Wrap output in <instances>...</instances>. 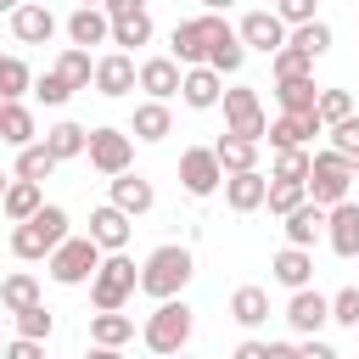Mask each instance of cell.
<instances>
[{"label":"cell","mask_w":359,"mask_h":359,"mask_svg":"<svg viewBox=\"0 0 359 359\" xmlns=\"http://www.w3.org/2000/svg\"><path fill=\"white\" fill-rule=\"evenodd\" d=\"M180 95H185V107H196V112H208V107H219V101H224V90H219V73H213V67H191Z\"/></svg>","instance_id":"obj_23"},{"label":"cell","mask_w":359,"mask_h":359,"mask_svg":"<svg viewBox=\"0 0 359 359\" xmlns=\"http://www.w3.org/2000/svg\"><path fill=\"white\" fill-rule=\"evenodd\" d=\"M331 224V213L320 202H303L297 213H286V247H314V236Z\"/></svg>","instance_id":"obj_22"},{"label":"cell","mask_w":359,"mask_h":359,"mask_svg":"<svg viewBox=\"0 0 359 359\" xmlns=\"http://www.w3.org/2000/svg\"><path fill=\"white\" fill-rule=\"evenodd\" d=\"M50 34H56V17H50L45 6H34V0H28V6H17V11H11V39H22V45H45Z\"/></svg>","instance_id":"obj_17"},{"label":"cell","mask_w":359,"mask_h":359,"mask_svg":"<svg viewBox=\"0 0 359 359\" xmlns=\"http://www.w3.org/2000/svg\"><path fill=\"white\" fill-rule=\"evenodd\" d=\"M0 140L17 146V151L34 140V112H28L22 101H6V107H0Z\"/></svg>","instance_id":"obj_27"},{"label":"cell","mask_w":359,"mask_h":359,"mask_svg":"<svg viewBox=\"0 0 359 359\" xmlns=\"http://www.w3.org/2000/svg\"><path fill=\"white\" fill-rule=\"evenodd\" d=\"M331 320H337V325H359V286H342V292L331 297Z\"/></svg>","instance_id":"obj_45"},{"label":"cell","mask_w":359,"mask_h":359,"mask_svg":"<svg viewBox=\"0 0 359 359\" xmlns=\"http://www.w3.org/2000/svg\"><path fill=\"white\" fill-rule=\"evenodd\" d=\"M22 90H28V67H22V56H6V62H0V95L17 101Z\"/></svg>","instance_id":"obj_44"},{"label":"cell","mask_w":359,"mask_h":359,"mask_svg":"<svg viewBox=\"0 0 359 359\" xmlns=\"http://www.w3.org/2000/svg\"><path fill=\"white\" fill-rule=\"evenodd\" d=\"M0 303H6L11 314L34 309V303H39V280H34V275H6V286H0Z\"/></svg>","instance_id":"obj_34"},{"label":"cell","mask_w":359,"mask_h":359,"mask_svg":"<svg viewBox=\"0 0 359 359\" xmlns=\"http://www.w3.org/2000/svg\"><path fill=\"white\" fill-rule=\"evenodd\" d=\"M320 118H325V129L348 123V118H353V95H348V90H320Z\"/></svg>","instance_id":"obj_40"},{"label":"cell","mask_w":359,"mask_h":359,"mask_svg":"<svg viewBox=\"0 0 359 359\" xmlns=\"http://www.w3.org/2000/svg\"><path fill=\"white\" fill-rule=\"evenodd\" d=\"M67 39L84 50V45H101V39H112V17L101 11V6H79L73 17H67Z\"/></svg>","instance_id":"obj_18"},{"label":"cell","mask_w":359,"mask_h":359,"mask_svg":"<svg viewBox=\"0 0 359 359\" xmlns=\"http://www.w3.org/2000/svg\"><path fill=\"white\" fill-rule=\"evenodd\" d=\"M50 325H56V320L45 314V303H34V309H22V314H17V337H28V342H45V337H50Z\"/></svg>","instance_id":"obj_42"},{"label":"cell","mask_w":359,"mask_h":359,"mask_svg":"<svg viewBox=\"0 0 359 359\" xmlns=\"http://www.w3.org/2000/svg\"><path fill=\"white\" fill-rule=\"evenodd\" d=\"M168 129H174V118H168L163 101H140L135 107V140H163Z\"/></svg>","instance_id":"obj_31"},{"label":"cell","mask_w":359,"mask_h":359,"mask_svg":"<svg viewBox=\"0 0 359 359\" xmlns=\"http://www.w3.org/2000/svg\"><path fill=\"white\" fill-rule=\"evenodd\" d=\"M185 280H191V247H157L146 264H140V292L146 297H157V303H174L180 292H185Z\"/></svg>","instance_id":"obj_1"},{"label":"cell","mask_w":359,"mask_h":359,"mask_svg":"<svg viewBox=\"0 0 359 359\" xmlns=\"http://www.w3.org/2000/svg\"><path fill=\"white\" fill-rule=\"evenodd\" d=\"M213 151H219L224 174H252V168H258V140H241V135H230V129H224V140H219Z\"/></svg>","instance_id":"obj_24"},{"label":"cell","mask_w":359,"mask_h":359,"mask_svg":"<svg viewBox=\"0 0 359 359\" xmlns=\"http://www.w3.org/2000/svg\"><path fill=\"white\" fill-rule=\"evenodd\" d=\"M39 208H45V202H39V185H34V180H11V191H6V219L28 224Z\"/></svg>","instance_id":"obj_32"},{"label":"cell","mask_w":359,"mask_h":359,"mask_svg":"<svg viewBox=\"0 0 359 359\" xmlns=\"http://www.w3.org/2000/svg\"><path fill=\"white\" fill-rule=\"evenodd\" d=\"M56 73H62V79H67L73 90H84V84L95 79V67H90V50H79V45H73V50H62V62H56Z\"/></svg>","instance_id":"obj_38"},{"label":"cell","mask_w":359,"mask_h":359,"mask_svg":"<svg viewBox=\"0 0 359 359\" xmlns=\"http://www.w3.org/2000/svg\"><path fill=\"white\" fill-rule=\"evenodd\" d=\"M331 151H342L348 163L359 157V118H348V123H337V129H331Z\"/></svg>","instance_id":"obj_46"},{"label":"cell","mask_w":359,"mask_h":359,"mask_svg":"<svg viewBox=\"0 0 359 359\" xmlns=\"http://www.w3.org/2000/svg\"><path fill=\"white\" fill-rule=\"evenodd\" d=\"M303 202H309V185H292V180H275V185H269V213L286 219V213H297Z\"/></svg>","instance_id":"obj_39"},{"label":"cell","mask_w":359,"mask_h":359,"mask_svg":"<svg viewBox=\"0 0 359 359\" xmlns=\"http://www.w3.org/2000/svg\"><path fill=\"white\" fill-rule=\"evenodd\" d=\"M353 174H359V157H353Z\"/></svg>","instance_id":"obj_57"},{"label":"cell","mask_w":359,"mask_h":359,"mask_svg":"<svg viewBox=\"0 0 359 359\" xmlns=\"http://www.w3.org/2000/svg\"><path fill=\"white\" fill-rule=\"evenodd\" d=\"M90 337H95V348H118V342H129V337H135V320H129V314H118V309H101V314L90 320Z\"/></svg>","instance_id":"obj_29"},{"label":"cell","mask_w":359,"mask_h":359,"mask_svg":"<svg viewBox=\"0 0 359 359\" xmlns=\"http://www.w3.org/2000/svg\"><path fill=\"white\" fill-rule=\"evenodd\" d=\"M112 202H118V208L135 219V213H146L157 196H151V185H146L140 174H118V180H112Z\"/></svg>","instance_id":"obj_28"},{"label":"cell","mask_w":359,"mask_h":359,"mask_svg":"<svg viewBox=\"0 0 359 359\" xmlns=\"http://www.w3.org/2000/svg\"><path fill=\"white\" fill-rule=\"evenodd\" d=\"M84 6H101V0H84Z\"/></svg>","instance_id":"obj_56"},{"label":"cell","mask_w":359,"mask_h":359,"mask_svg":"<svg viewBox=\"0 0 359 359\" xmlns=\"http://www.w3.org/2000/svg\"><path fill=\"white\" fill-rule=\"evenodd\" d=\"M140 286V275H135V264L123 258V252H112L107 264H101V275L90 280V303L95 309H123V297Z\"/></svg>","instance_id":"obj_7"},{"label":"cell","mask_w":359,"mask_h":359,"mask_svg":"<svg viewBox=\"0 0 359 359\" xmlns=\"http://www.w3.org/2000/svg\"><path fill=\"white\" fill-rule=\"evenodd\" d=\"M62 241H67V213L62 208H39L28 224L11 230V252L17 258H50Z\"/></svg>","instance_id":"obj_3"},{"label":"cell","mask_w":359,"mask_h":359,"mask_svg":"<svg viewBox=\"0 0 359 359\" xmlns=\"http://www.w3.org/2000/svg\"><path fill=\"white\" fill-rule=\"evenodd\" d=\"M236 359H269V342H241Z\"/></svg>","instance_id":"obj_51"},{"label":"cell","mask_w":359,"mask_h":359,"mask_svg":"<svg viewBox=\"0 0 359 359\" xmlns=\"http://www.w3.org/2000/svg\"><path fill=\"white\" fill-rule=\"evenodd\" d=\"M50 168H56V157H50V146H45V140H39V146H22V151H17V180H34V185H39V180H45Z\"/></svg>","instance_id":"obj_35"},{"label":"cell","mask_w":359,"mask_h":359,"mask_svg":"<svg viewBox=\"0 0 359 359\" xmlns=\"http://www.w3.org/2000/svg\"><path fill=\"white\" fill-rule=\"evenodd\" d=\"M230 314H236V325H264L269 320V292L264 286H236V297H230Z\"/></svg>","instance_id":"obj_25"},{"label":"cell","mask_w":359,"mask_h":359,"mask_svg":"<svg viewBox=\"0 0 359 359\" xmlns=\"http://www.w3.org/2000/svg\"><path fill=\"white\" fill-rule=\"evenodd\" d=\"M353 180H359V174H353V163H348L342 151H320V157H314V174H309V196H314L320 208H342Z\"/></svg>","instance_id":"obj_6"},{"label":"cell","mask_w":359,"mask_h":359,"mask_svg":"<svg viewBox=\"0 0 359 359\" xmlns=\"http://www.w3.org/2000/svg\"><path fill=\"white\" fill-rule=\"evenodd\" d=\"M107 17H123V11H140V0H101Z\"/></svg>","instance_id":"obj_52"},{"label":"cell","mask_w":359,"mask_h":359,"mask_svg":"<svg viewBox=\"0 0 359 359\" xmlns=\"http://www.w3.org/2000/svg\"><path fill=\"white\" fill-rule=\"evenodd\" d=\"M224 123H230V135H241V140H269L264 107H258V95H252L247 84L224 90Z\"/></svg>","instance_id":"obj_8"},{"label":"cell","mask_w":359,"mask_h":359,"mask_svg":"<svg viewBox=\"0 0 359 359\" xmlns=\"http://www.w3.org/2000/svg\"><path fill=\"white\" fill-rule=\"evenodd\" d=\"M297 359H342V353H337V348H325V342H314V337H309V342H303V348H297Z\"/></svg>","instance_id":"obj_50"},{"label":"cell","mask_w":359,"mask_h":359,"mask_svg":"<svg viewBox=\"0 0 359 359\" xmlns=\"http://www.w3.org/2000/svg\"><path fill=\"white\" fill-rule=\"evenodd\" d=\"M185 342H191V309L180 297L174 303H157V314L146 320V348L157 359H174V353H185Z\"/></svg>","instance_id":"obj_5"},{"label":"cell","mask_w":359,"mask_h":359,"mask_svg":"<svg viewBox=\"0 0 359 359\" xmlns=\"http://www.w3.org/2000/svg\"><path fill=\"white\" fill-rule=\"evenodd\" d=\"M129 157H135V146H129V135L123 129H90V163L101 168V174H129Z\"/></svg>","instance_id":"obj_11"},{"label":"cell","mask_w":359,"mask_h":359,"mask_svg":"<svg viewBox=\"0 0 359 359\" xmlns=\"http://www.w3.org/2000/svg\"><path fill=\"white\" fill-rule=\"evenodd\" d=\"M325 320H331V297H320V292H292V303H286V325H292V331L314 337Z\"/></svg>","instance_id":"obj_15"},{"label":"cell","mask_w":359,"mask_h":359,"mask_svg":"<svg viewBox=\"0 0 359 359\" xmlns=\"http://www.w3.org/2000/svg\"><path fill=\"white\" fill-rule=\"evenodd\" d=\"M6 359H45V353H39V342H28V337H17V342L6 348Z\"/></svg>","instance_id":"obj_49"},{"label":"cell","mask_w":359,"mask_h":359,"mask_svg":"<svg viewBox=\"0 0 359 359\" xmlns=\"http://www.w3.org/2000/svg\"><path fill=\"white\" fill-rule=\"evenodd\" d=\"M45 146H50L56 163H67V157L90 151V129H79V123H56V129H45Z\"/></svg>","instance_id":"obj_30"},{"label":"cell","mask_w":359,"mask_h":359,"mask_svg":"<svg viewBox=\"0 0 359 359\" xmlns=\"http://www.w3.org/2000/svg\"><path fill=\"white\" fill-rule=\"evenodd\" d=\"M90 359H123L118 348H90Z\"/></svg>","instance_id":"obj_54"},{"label":"cell","mask_w":359,"mask_h":359,"mask_svg":"<svg viewBox=\"0 0 359 359\" xmlns=\"http://www.w3.org/2000/svg\"><path fill=\"white\" fill-rule=\"evenodd\" d=\"M241 56H247V45H241V34L230 28L219 45H213V56H208V67L213 73H241Z\"/></svg>","instance_id":"obj_36"},{"label":"cell","mask_w":359,"mask_h":359,"mask_svg":"<svg viewBox=\"0 0 359 359\" xmlns=\"http://www.w3.org/2000/svg\"><path fill=\"white\" fill-rule=\"evenodd\" d=\"M309 50H297V45H286V50H275V84L280 79H309Z\"/></svg>","instance_id":"obj_41"},{"label":"cell","mask_w":359,"mask_h":359,"mask_svg":"<svg viewBox=\"0 0 359 359\" xmlns=\"http://www.w3.org/2000/svg\"><path fill=\"white\" fill-rule=\"evenodd\" d=\"M325 236H331V252H337V258H359V208H353V202L331 208Z\"/></svg>","instance_id":"obj_21"},{"label":"cell","mask_w":359,"mask_h":359,"mask_svg":"<svg viewBox=\"0 0 359 359\" xmlns=\"http://www.w3.org/2000/svg\"><path fill=\"white\" fill-rule=\"evenodd\" d=\"M146 39H151V17H146V6L112 17V45H146Z\"/></svg>","instance_id":"obj_33"},{"label":"cell","mask_w":359,"mask_h":359,"mask_svg":"<svg viewBox=\"0 0 359 359\" xmlns=\"http://www.w3.org/2000/svg\"><path fill=\"white\" fill-rule=\"evenodd\" d=\"M269 275H275L280 286H292V292H309V280H314V258H309V247H280L275 264H269Z\"/></svg>","instance_id":"obj_16"},{"label":"cell","mask_w":359,"mask_h":359,"mask_svg":"<svg viewBox=\"0 0 359 359\" xmlns=\"http://www.w3.org/2000/svg\"><path fill=\"white\" fill-rule=\"evenodd\" d=\"M174 359H185V353H174Z\"/></svg>","instance_id":"obj_58"},{"label":"cell","mask_w":359,"mask_h":359,"mask_svg":"<svg viewBox=\"0 0 359 359\" xmlns=\"http://www.w3.org/2000/svg\"><path fill=\"white\" fill-rule=\"evenodd\" d=\"M236 34H241V45H247V50H264V56H275V50H286V45H292V39H286V22H280L275 11H247Z\"/></svg>","instance_id":"obj_10"},{"label":"cell","mask_w":359,"mask_h":359,"mask_svg":"<svg viewBox=\"0 0 359 359\" xmlns=\"http://www.w3.org/2000/svg\"><path fill=\"white\" fill-rule=\"evenodd\" d=\"M67 95H73V84H67L62 73H45V79H39V101H45V107H62Z\"/></svg>","instance_id":"obj_48"},{"label":"cell","mask_w":359,"mask_h":359,"mask_svg":"<svg viewBox=\"0 0 359 359\" xmlns=\"http://www.w3.org/2000/svg\"><path fill=\"white\" fill-rule=\"evenodd\" d=\"M224 34H230V22H224L219 11L185 17V22H174V56L191 62V67H208V56H213V45H219Z\"/></svg>","instance_id":"obj_2"},{"label":"cell","mask_w":359,"mask_h":359,"mask_svg":"<svg viewBox=\"0 0 359 359\" xmlns=\"http://www.w3.org/2000/svg\"><path fill=\"white\" fill-rule=\"evenodd\" d=\"M90 236H95L107 252H123V241H129V213H123L118 202L95 208V213H90Z\"/></svg>","instance_id":"obj_20"},{"label":"cell","mask_w":359,"mask_h":359,"mask_svg":"<svg viewBox=\"0 0 359 359\" xmlns=\"http://www.w3.org/2000/svg\"><path fill=\"white\" fill-rule=\"evenodd\" d=\"M292 45L309 50V56H325V50H331V28H325V22H303V28L292 34Z\"/></svg>","instance_id":"obj_43"},{"label":"cell","mask_w":359,"mask_h":359,"mask_svg":"<svg viewBox=\"0 0 359 359\" xmlns=\"http://www.w3.org/2000/svg\"><path fill=\"white\" fill-rule=\"evenodd\" d=\"M269 359H297V348L292 342H269Z\"/></svg>","instance_id":"obj_53"},{"label":"cell","mask_w":359,"mask_h":359,"mask_svg":"<svg viewBox=\"0 0 359 359\" xmlns=\"http://www.w3.org/2000/svg\"><path fill=\"white\" fill-rule=\"evenodd\" d=\"M275 17H280V22H297V28H303V22H320V17H314V0H275Z\"/></svg>","instance_id":"obj_47"},{"label":"cell","mask_w":359,"mask_h":359,"mask_svg":"<svg viewBox=\"0 0 359 359\" xmlns=\"http://www.w3.org/2000/svg\"><path fill=\"white\" fill-rule=\"evenodd\" d=\"M135 84H140V67H135L123 50H112V56L95 62V90H101V95H129Z\"/></svg>","instance_id":"obj_13"},{"label":"cell","mask_w":359,"mask_h":359,"mask_svg":"<svg viewBox=\"0 0 359 359\" xmlns=\"http://www.w3.org/2000/svg\"><path fill=\"white\" fill-rule=\"evenodd\" d=\"M101 241L95 236H67L56 252H50V280H62V286H84V280H95L101 275Z\"/></svg>","instance_id":"obj_4"},{"label":"cell","mask_w":359,"mask_h":359,"mask_svg":"<svg viewBox=\"0 0 359 359\" xmlns=\"http://www.w3.org/2000/svg\"><path fill=\"white\" fill-rule=\"evenodd\" d=\"M224 202L236 208V213H252V208H264L269 202V180L252 168V174H230L224 180Z\"/></svg>","instance_id":"obj_19"},{"label":"cell","mask_w":359,"mask_h":359,"mask_svg":"<svg viewBox=\"0 0 359 359\" xmlns=\"http://www.w3.org/2000/svg\"><path fill=\"white\" fill-rule=\"evenodd\" d=\"M275 95H280L286 118H297V112H320V90H314V79H280Z\"/></svg>","instance_id":"obj_26"},{"label":"cell","mask_w":359,"mask_h":359,"mask_svg":"<svg viewBox=\"0 0 359 359\" xmlns=\"http://www.w3.org/2000/svg\"><path fill=\"white\" fill-rule=\"evenodd\" d=\"M320 129H325V118H320V112L275 118V123H269V146H275V151H297V146H303V140H314Z\"/></svg>","instance_id":"obj_14"},{"label":"cell","mask_w":359,"mask_h":359,"mask_svg":"<svg viewBox=\"0 0 359 359\" xmlns=\"http://www.w3.org/2000/svg\"><path fill=\"white\" fill-rule=\"evenodd\" d=\"M219 180H224V163H219L213 146H191V151L180 157V185H185L191 196H213Z\"/></svg>","instance_id":"obj_9"},{"label":"cell","mask_w":359,"mask_h":359,"mask_svg":"<svg viewBox=\"0 0 359 359\" xmlns=\"http://www.w3.org/2000/svg\"><path fill=\"white\" fill-rule=\"evenodd\" d=\"M309 174H314V157L297 146V151H280V157H275V174H269V180H292V185H309Z\"/></svg>","instance_id":"obj_37"},{"label":"cell","mask_w":359,"mask_h":359,"mask_svg":"<svg viewBox=\"0 0 359 359\" xmlns=\"http://www.w3.org/2000/svg\"><path fill=\"white\" fill-rule=\"evenodd\" d=\"M202 6H208V11H230L236 0H202Z\"/></svg>","instance_id":"obj_55"},{"label":"cell","mask_w":359,"mask_h":359,"mask_svg":"<svg viewBox=\"0 0 359 359\" xmlns=\"http://www.w3.org/2000/svg\"><path fill=\"white\" fill-rule=\"evenodd\" d=\"M140 90H146L151 101H168V95H180V90H185V73H180V62H174V56H151V62H140Z\"/></svg>","instance_id":"obj_12"}]
</instances>
